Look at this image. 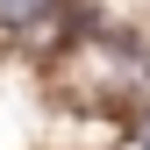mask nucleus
<instances>
[{"instance_id": "1", "label": "nucleus", "mask_w": 150, "mask_h": 150, "mask_svg": "<svg viewBox=\"0 0 150 150\" xmlns=\"http://www.w3.org/2000/svg\"><path fill=\"white\" fill-rule=\"evenodd\" d=\"M50 7H57V0H0V29H14V36H22L29 22H43Z\"/></svg>"}]
</instances>
